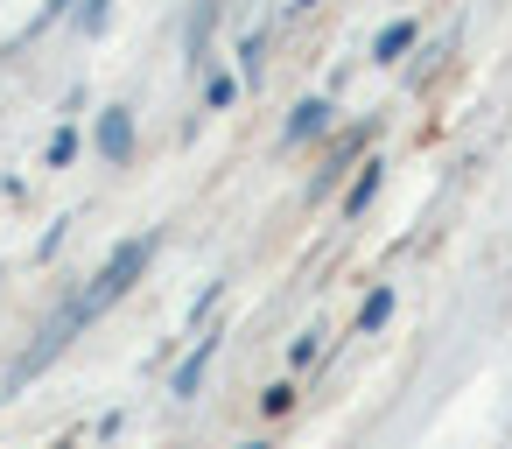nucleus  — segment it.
<instances>
[{"label":"nucleus","instance_id":"f257e3e1","mask_svg":"<svg viewBox=\"0 0 512 449\" xmlns=\"http://www.w3.org/2000/svg\"><path fill=\"white\" fill-rule=\"evenodd\" d=\"M85 323H92V302H85V295H64V302H57V309L43 316V330L29 337V351H22V358L8 365V393H22L29 379H43V372H50V365H57L64 351H71V337H78Z\"/></svg>","mask_w":512,"mask_h":449},{"label":"nucleus","instance_id":"f03ea898","mask_svg":"<svg viewBox=\"0 0 512 449\" xmlns=\"http://www.w3.org/2000/svg\"><path fill=\"white\" fill-rule=\"evenodd\" d=\"M148 260H155V232H141V239L113 246V260H106V267H99V274L78 288V295L92 302V316H106V309H113V302H120V295L141 281V274H148Z\"/></svg>","mask_w":512,"mask_h":449},{"label":"nucleus","instance_id":"7ed1b4c3","mask_svg":"<svg viewBox=\"0 0 512 449\" xmlns=\"http://www.w3.org/2000/svg\"><path fill=\"white\" fill-rule=\"evenodd\" d=\"M92 148H99L106 169H127V162H134V113H127V106H106L99 127H92Z\"/></svg>","mask_w":512,"mask_h":449},{"label":"nucleus","instance_id":"20e7f679","mask_svg":"<svg viewBox=\"0 0 512 449\" xmlns=\"http://www.w3.org/2000/svg\"><path fill=\"white\" fill-rule=\"evenodd\" d=\"M330 120H337V106H330V99H302V106L288 113V127H281V148H309V141H323V134H330Z\"/></svg>","mask_w":512,"mask_h":449},{"label":"nucleus","instance_id":"39448f33","mask_svg":"<svg viewBox=\"0 0 512 449\" xmlns=\"http://www.w3.org/2000/svg\"><path fill=\"white\" fill-rule=\"evenodd\" d=\"M211 29H218V0H197L190 22H183V64H190V71L211 64Z\"/></svg>","mask_w":512,"mask_h":449},{"label":"nucleus","instance_id":"423d86ee","mask_svg":"<svg viewBox=\"0 0 512 449\" xmlns=\"http://www.w3.org/2000/svg\"><path fill=\"white\" fill-rule=\"evenodd\" d=\"M379 190H386V162L372 155V162H358V176H351V190H344V225H358V218L372 211Z\"/></svg>","mask_w":512,"mask_h":449},{"label":"nucleus","instance_id":"0eeeda50","mask_svg":"<svg viewBox=\"0 0 512 449\" xmlns=\"http://www.w3.org/2000/svg\"><path fill=\"white\" fill-rule=\"evenodd\" d=\"M211 358H218V337H197V351L176 365V379H169V393L176 400H197V386H204V372H211Z\"/></svg>","mask_w":512,"mask_h":449},{"label":"nucleus","instance_id":"6e6552de","mask_svg":"<svg viewBox=\"0 0 512 449\" xmlns=\"http://www.w3.org/2000/svg\"><path fill=\"white\" fill-rule=\"evenodd\" d=\"M414 36H421V29H414L407 15H400V22H386V29L372 36V64H400V57L414 50Z\"/></svg>","mask_w":512,"mask_h":449},{"label":"nucleus","instance_id":"1a4fd4ad","mask_svg":"<svg viewBox=\"0 0 512 449\" xmlns=\"http://www.w3.org/2000/svg\"><path fill=\"white\" fill-rule=\"evenodd\" d=\"M393 302H400L393 288H372V295L358 302V316H351V330H358V337H379V330L393 323Z\"/></svg>","mask_w":512,"mask_h":449},{"label":"nucleus","instance_id":"9d476101","mask_svg":"<svg viewBox=\"0 0 512 449\" xmlns=\"http://www.w3.org/2000/svg\"><path fill=\"white\" fill-rule=\"evenodd\" d=\"M232 99H239V78H232V71H211V78H204V113H225Z\"/></svg>","mask_w":512,"mask_h":449},{"label":"nucleus","instance_id":"9b49d317","mask_svg":"<svg viewBox=\"0 0 512 449\" xmlns=\"http://www.w3.org/2000/svg\"><path fill=\"white\" fill-rule=\"evenodd\" d=\"M71 22H78L85 36H99V29L113 22V0H78V15H71Z\"/></svg>","mask_w":512,"mask_h":449},{"label":"nucleus","instance_id":"f8f14e48","mask_svg":"<svg viewBox=\"0 0 512 449\" xmlns=\"http://www.w3.org/2000/svg\"><path fill=\"white\" fill-rule=\"evenodd\" d=\"M78 162V127H57L50 134V169H71Z\"/></svg>","mask_w":512,"mask_h":449},{"label":"nucleus","instance_id":"ddd939ff","mask_svg":"<svg viewBox=\"0 0 512 449\" xmlns=\"http://www.w3.org/2000/svg\"><path fill=\"white\" fill-rule=\"evenodd\" d=\"M288 407H295V379H274V386L260 393V414H274V421H281Z\"/></svg>","mask_w":512,"mask_h":449},{"label":"nucleus","instance_id":"4468645a","mask_svg":"<svg viewBox=\"0 0 512 449\" xmlns=\"http://www.w3.org/2000/svg\"><path fill=\"white\" fill-rule=\"evenodd\" d=\"M64 15H78V0H43V15H36V29H50V22H64Z\"/></svg>","mask_w":512,"mask_h":449},{"label":"nucleus","instance_id":"2eb2a0df","mask_svg":"<svg viewBox=\"0 0 512 449\" xmlns=\"http://www.w3.org/2000/svg\"><path fill=\"white\" fill-rule=\"evenodd\" d=\"M288 8H295V15H309V8H316V0H288Z\"/></svg>","mask_w":512,"mask_h":449},{"label":"nucleus","instance_id":"dca6fc26","mask_svg":"<svg viewBox=\"0 0 512 449\" xmlns=\"http://www.w3.org/2000/svg\"><path fill=\"white\" fill-rule=\"evenodd\" d=\"M253 449H267V442H253Z\"/></svg>","mask_w":512,"mask_h":449},{"label":"nucleus","instance_id":"f3484780","mask_svg":"<svg viewBox=\"0 0 512 449\" xmlns=\"http://www.w3.org/2000/svg\"><path fill=\"white\" fill-rule=\"evenodd\" d=\"M64 449H71V442H64Z\"/></svg>","mask_w":512,"mask_h":449}]
</instances>
